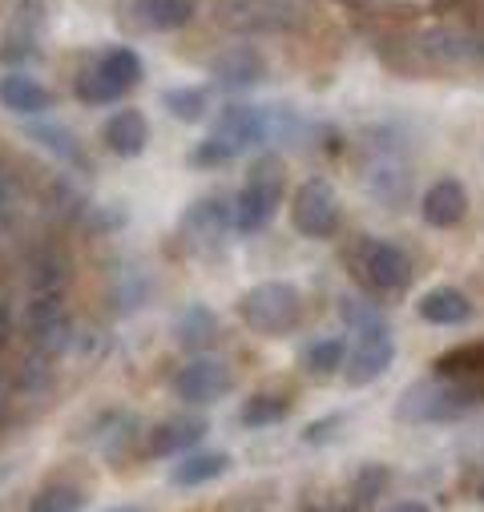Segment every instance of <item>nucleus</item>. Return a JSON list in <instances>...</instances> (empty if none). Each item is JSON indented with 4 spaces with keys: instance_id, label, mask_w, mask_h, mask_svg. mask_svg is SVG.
<instances>
[{
    "instance_id": "obj_15",
    "label": "nucleus",
    "mask_w": 484,
    "mask_h": 512,
    "mask_svg": "<svg viewBox=\"0 0 484 512\" xmlns=\"http://www.w3.org/2000/svg\"><path fill=\"white\" fill-rule=\"evenodd\" d=\"M416 311H420V319L432 323V327H456V323H468V319H472V303H468V295L456 291V287H436V291H428Z\"/></svg>"
},
{
    "instance_id": "obj_34",
    "label": "nucleus",
    "mask_w": 484,
    "mask_h": 512,
    "mask_svg": "<svg viewBox=\"0 0 484 512\" xmlns=\"http://www.w3.org/2000/svg\"><path fill=\"white\" fill-rule=\"evenodd\" d=\"M109 512H142V508H134V504H126V508H109Z\"/></svg>"
},
{
    "instance_id": "obj_26",
    "label": "nucleus",
    "mask_w": 484,
    "mask_h": 512,
    "mask_svg": "<svg viewBox=\"0 0 484 512\" xmlns=\"http://www.w3.org/2000/svg\"><path fill=\"white\" fill-rule=\"evenodd\" d=\"M343 359H347V343L343 339H315L307 351H303V363L311 375H335L343 371Z\"/></svg>"
},
{
    "instance_id": "obj_22",
    "label": "nucleus",
    "mask_w": 484,
    "mask_h": 512,
    "mask_svg": "<svg viewBox=\"0 0 484 512\" xmlns=\"http://www.w3.org/2000/svg\"><path fill=\"white\" fill-rule=\"evenodd\" d=\"M226 456L222 452H198V456H186V460H178L174 464V472H170V484L174 488H198V484H210V480H218L222 472H226Z\"/></svg>"
},
{
    "instance_id": "obj_9",
    "label": "nucleus",
    "mask_w": 484,
    "mask_h": 512,
    "mask_svg": "<svg viewBox=\"0 0 484 512\" xmlns=\"http://www.w3.org/2000/svg\"><path fill=\"white\" fill-rule=\"evenodd\" d=\"M396 359V339L392 331H372V335H355V347L343 359V375L351 388H363V383H376Z\"/></svg>"
},
{
    "instance_id": "obj_7",
    "label": "nucleus",
    "mask_w": 484,
    "mask_h": 512,
    "mask_svg": "<svg viewBox=\"0 0 484 512\" xmlns=\"http://www.w3.org/2000/svg\"><path fill=\"white\" fill-rule=\"evenodd\" d=\"M291 222L303 238H331L339 230V194L323 178H307L291 202Z\"/></svg>"
},
{
    "instance_id": "obj_8",
    "label": "nucleus",
    "mask_w": 484,
    "mask_h": 512,
    "mask_svg": "<svg viewBox=\"0 0 484 512\" xmlns=\"http://www.w3.org/2000/svg\"><path fill=\"white\" fill-rule=\"evenodd\" d=\"M230 388H234L230 363H222V359H214V355L190 359V363L178 367V375H174V396L186 400V404H214V400H222Z\"/></svg>"
},
{
    "instance_id": "obj_2",
    "label": "nucleus",
    "mask_w": 484,
    "mask_h": 512,
    "mask_svg": "<svg viewBox=\"0 0 484 512\" xmlns=\"http://www.w3.org/2000/svg\"><path fill=\"white\" fill-rule=\"evenodd\" d=\"M476 404H484V400L468 388V383L448 379V375L436 371V375L412 383V388L400 396L396 420H404V424H448V420L468 416Z\"/></svg>"
},
{
    "instance_id": "obj_18",
    "label": "nucleus",
    "mask_w": 484,
    "mask_h": 512,
    "mask_svg": "<svg viewBox=\"0 0 484 512\" xmlns=\"http://www.w3.org/2000/svg\"><path fill=\"white\" fill-rule=\"evenodd\" d=\"M134 17L142 29L170 33L194 17V0H134Z\"/></svg>"
},
{
    "instance_id": "obj_36",
    "label": "nucleus",
    "mask_w": 484,
    "mask_h": 512,
    "mask_svg": "<svg viewBox=\"0 0 484 512\" xmlns=\"http://www.w3.org/2000/svg\"><path fill=\"white\" fill-rule=\"evenodd\" d=\"M331 512H343V508H331Z\"/></svg>"
},
{
    "instance_id": "obj_32",
    "label": "nucleus",
    "mask_w": 484,
    "mask_h": 512,
    "mask_svg": "<svg viewBox=\"0 0 484 512\" xmlns=\"http://www.w3.org/2000/svg\"><path fill=\"white\" fill-rule=\"evenodd\" d=\"M33 134H37V142H45L49 150H57L61 158H77V146L69 142L65 130H33Z\"/></svg>"
},
{
    "instance_id": "obj_6",
    "label": "nucleus",
    "mask_w": 484,
    "mask_h": 512,
    "mask_svg": "<svg viewBox=\"0 0 484 512\" xmlns=\"http://www.w3.org/2000/svg\"><path fill=\"white\" fill-rule=\"evenodd\" d=\"M238 315L263 335H283L299 323L303 299L291 283H259V287H251L247 295H242Z\"/></svg>"
},
{
    "instance_id": "obj_25",
    "label": "nucleus",
    "mask_w": 484,
    "mask_h": 512,
    "mask_svg": "<svg viewBox=\"0 0 484 512\" xmlns=\"http://www.w3.org/2000/svg\"><path fill=\"white\" fill-rule=\"evenodd\" d=\"M291 412V404L283 400V396H271V392H263V396H251L247 404H242V424L247 428H275L283 416Z\"/></svg>"
},
{
    "instance_id": "obj_35",
    "label": "nucleus",
    "mask_w": 484,
    "mask_h": 512,
    "mask_svg": "<svg viewBox=\"0 0 484 512\" xmlns=\"http://www.w3.org/2000/svg\"><path fill=\"white\" fill-rule=\"evenodd\" d=\"M480 500H484V484H480Z\"/></svg>"
},
{
    "instance_id": "obj_10",
    "label": "nucleus",
    "mask_w": 484,
    "mask_h": 512,
    "mask_svg": "<svg viewBox=\"0 0 484 512\" xmlns=\"http://www.w3.org/2000/svg\"><path fill=\"white\" fill-rule=\"evenodd\" d=\"M182 230L198 242V246H218L230 230H234V202L230 198H202L186 210Z\"/></svg>"
},
{
    "instance_id": "obj_33",
    "label": "nucleus",
    "mask_w": 484,
    "mask_h": 512,
    "mask_svg": "<svg viewBox=\"0 0 484 512\" xmlns=\"http://www.w3.org/2000/svg\"><path fill=\"white\" fill-rule=\"evenodd\" d=\"M388 512H428V504H420V500H400V504L388 508Z\"/></svg>"
},
{
    "instance_id": "obj_21",
    "label": "nucleus",
    "mask_w": 484,
    "mask_h": 512,
    "mask_svg": "<svg viewBox=\"0 0 484 512\" xmlns=\"http://www.w3.org/2000/svg\"><path fill=\"white\" fill-rule=\"evenodd\" d=\"M202 436H206L202 420H170L154 432L150 448H154V456H186L194 444H202Z\"/></svg>"
},
{
    "instance_id": "obj_24",
    "label": "nucleus",
    "mask_w": 484,
    "mask_h": 512,
    "mask_svg": "<svg viewBox=\"0 0 484 512\" xmlns=\"http://www.w3.org/2000/svg\"><path fill=\"white\" fill-rule=\"evenodd\" d=\"M214 331H218V323H214V315L206 307H186L178 315V343L190 347V351L214 343Z\"/></svg>"
},
{
    "instance_id": "obj_3",
    "label": "nucleus",
    "mask_w": 484,
    "mask_h": 512,
    "mask_svg": "<svg viewBox=\"0 0 484 512\" xmlns=\"http://www.w3.org/2000/svg\"><path fill=\"white\" fill-rule=\"evenodd\" d=\"M279 206H283V170H279V162L263 158V162L251 170V178H247V186H242V194L234 198V230H238V234H259V230H267V226L275 222Z\"/></svg>"
},
{
    "instance_id": "obj_16",
    "label": "nucleus",
    "mask_w": 484,
    "mask_h": 512,
    "mask_svg": "<svg viewBox=\"0 0 484 512\" xmlns=\"http://www.w3.org/2000/svg\"><path fill=\"white\" fill-rule=\"evenodd\" d=\"M0 105H5L9 113H45L49 109V89L29 73H5L0 77Z\"/></svg>"
},
{
    "instance_id": "obj_31",
    "label": "nucleus",
    "mask_w": 484,
    "mask_h": 512,
    "mask_svg": "<svg viewBox=\"0 0 484 512\" xmlns=\"http://www.w3.org/2000/svg\"><path fill=\"white\" fill-rule=\"evenodd\" d=\"M384 480H388V472H384V468H376V464H372V468H363V472H359V480H355V496H359L363 504H372V500L380 496Z\"/></svg>"
},
{
    "instance_id": "obj_12",
    "label": "nucleus",
    "mask_w": 484,
    "mask_h": 512,
    "mask_svg": "<svg viewBox=\"0 0 484 512\" xmlns=\"http://www.w3.org/2000/svg\"><path fill=\"white\" fill-rule=\"evenodd\" d=\"M210 73H214L218 89H226V93H242V89H251V85L263 81L267 65H263V57H259L251 45H238V49H226L222 57H214Z\"/></svg>"
},
{
    "instance_id": "obj_1",
    "label": "nucleus",
    "mask_w": 484,
    "mask_h": 512,
    "mask_svg": "<svg viewBox=\"0 0 484 512\" xmlns=\"http://www.w3.org/2000/svg\"><path fill=\"white\" fill-rule=\"evenodd\" d=\"M275 134V117L259 105H226L214 121L210 138L198 146V162L202 166H222V162H234L242 154H251L259 146H267Z\"/></svg>"
},
{
    "instance_id": "obj_29",
    "label": "nucleus",
    "mask_w": 484,
    "mask_h": 512,
    "mask_svg": "<svg viewBox=\"0 0 484 512\" xmlns=\"http://www.w3.org/2000/svg\"><path fill=\"white\" fill-rule=\"evenodd\" d=\"M65 279H69V267H65L61 254H53V250L37 254V263H33V287L37 291H61Z\"/></svg>"
},
{
    "instance_id": "obj_23",
    "label": "nucleus",
    "mask_w": 484,
    "mask_h": 512,
    "mask_svg": "<svg viewBox=\"0 0 484 512\" xmlns=\"http://www.w3.org/2000/svg\"><path fill=\"white\" fill-rule=\"evenodd\" d=\"M339 319L351 335H372V331H392L384 311L372 299H359V295H343L339 299Z\"/></svg>"
},
{
    "instance_id": "obj_4",
    "label": "nucleus",
    "mask_w": 484,
    "mask_h": 512,
    "mask_svg": "<svg viewBox=\"0 0 484 512\" xmlns=\"http://www.w3.org/2000/svg\"><path fill=\"white\" fill-rule=\"evenodd\" d=\"M142 81V61L134 49H105L93 69L77 77V97L85 105H109Z\"/></svg>"
},
{
    "instance_id": "obj_11",
    "label": "nucleus",
    "mask_w": 484,
    "mask_h": 512,
    "mask_svg": "<svg viewBox=\"0 0 484 512\" xmlns=\"http://www.w3.org/2000/svg\"><path fill=\"white\" fill-rule=\"evenodd\" d=\"M420 45L436 65H484V37L468 29H432Z\"/></svg>"
},
{
    "instance_id": "obj_28",
    "label": "nucleus",
    "mask_w": 484,
    "mask_h": 512,
    "mask_svg": "<svg viewBox=\"0 0 484 512\" xmlns=\"http://www.w3.org/2000/svg\"><path fill=\"white\" fill-rule=\"evenodd\" d=\"M81 508H85V496L77 488H61V484L37 492L29 504V512H81Z\"/></svg>"
},
{
    "instance_id": "obj_14",
    "label": "nucleus",
    "mask_w": 484,
    "mask_h": 512,
    "mask_svg": "<svg viewBox=\"0 0 484 512\" xmlns=\"http://www.w3.org/2000/svg\"><path fill=\"white\" fill-rule=\"evenodd\" d=\"M146 142H150V125H146V117H142L138 109H121V113H113V117L105 121V146H109L113 154L138 158V154L146 150Z\"/></svg>"
},
{
    "instance_id": "obj_30",
    "label": "nucleus",
    "mask_w": 484,
    "mask_h": 512,
    "mask_svg": "<svg viewBox=\"0 0 484 512\" xmlns=\"http://www.w3.org/2000/svg\"><path fill=\"white\" fill-rule=\"evenodd\" d=\"M49 383V355L41 351V355H33L25 367H21V388L25 392H37V388H45Z\"/></svg>"
},
{
    "instance_id": "obj_5",
    "label": "nucleus",
    "mask_w": 484,
    "mask_h": 512,
    "mask_svg": "<svg viewBox=\"0 0 484 512\" xmlns=\"http://www.w3.org/2000/svg\"><path fill=\"white\" fill-rule=\"evenodd\" d=\"M355 275L359 283L376 291V295H396L412 283V259L396 246V242H384V238H363L355 246Z\"/></svg>"
},
{
    "instance_id": "obj_17",
    "label": "nucleus",
    "mask_w": 484,
    "mask_h": 512,
    "mask_svg": "<svg viewBox=\"0 0 484 512\" xmlns=\"http://www.w3.org/2000/svg\"><path fill=\"white\" fill-rule=\"evenodd\" d=\"M368 190H372L380 202L396 206V202L408 194V170H404V162H400L396 154L380 150V154L368 162Z\"/></svg>"
},
{
    "instance_id": "obj_20",
    "label": "nucleus",
    "mask_w": 484,
    "mask_h": 512,
    "mask_svg": "<svg viewBox=\"0 0 484 512\" xmlns=\"http://www.w3.org/2000/svg\"><path fill=\"white\" fill-rule=\"evenodd\" d=\"M222 21L242 33H255V29H279L287 13L279 5H267V0H234V9H226Z\"/></svg>"
},
{
    "instance_id": "obj_13",
    "label": "nucleus",
    "mask_w": 484,
    "mask_h": 512,
    "mask_svg": "<svg viewBox=\"0 0 484 512\" xmlns=\"http://www.w3.org/2000/svg\"><path fill=\"white\" fill-rule=\"evenodd\" d=\"M464 210H468V194H464V186H460V182H452V178H440V182L424 194V202H420L424 222H428V226H436V230L456 226V222L464 218Z\"/></svg>"
},
{
    "instance_id": "obj_19",
    "label": "nucleus",
    "mask_w": 484,
    "mask_h": 512,
    "mask_svg": "<svg viewBox=\"0 0 484 512\" xmlns=\"http://www.w3.org/2000/svg\"><path fill=\"white\" fill-rule=\"evenodd\" d=\"M436 371H440V375H448V379L468 383V388L484 400V343H472V347H460V351L444 355Z\"/></svg>"
},
{
    "instance_id": "obj_27",
    "label": "nucleus",
    "mask_w": 484,
    "mask_h": 512,
    "mask_svg": "<svg viewBox=\"0 0 484 512\" xmlns=\"http://www.w3.org/2000/svg\"><path fill=\"white\" fill-rule=\"evenodd\" d=\"M162 105L170 109V117H178V121H198V117H206V105H210V97H206V89H166V97H162Z\"/></svg>"
}]
</instances>
